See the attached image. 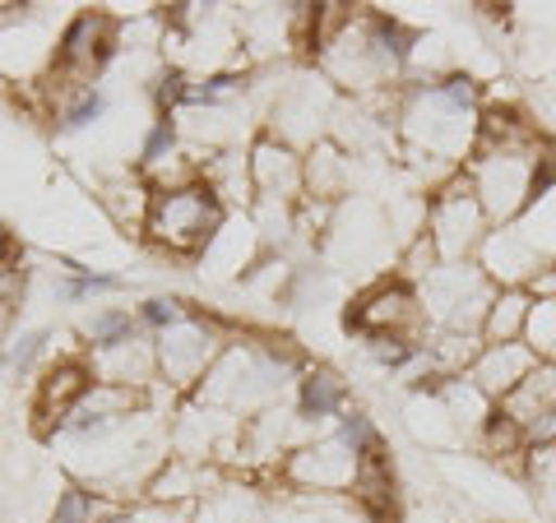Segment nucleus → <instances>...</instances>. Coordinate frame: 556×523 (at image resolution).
I'll use <instances>...</instances> for the list:
<instances>
[{"instance_id":"6","label":"nucleus","mask_w":556,"mask_h":523,"mask_svg":"<svg viewBox=\"0 0 556 523\" xmlns=\"http://www.w3.org/2000/svg\"><path fill=\"white\" fill-rule=\"evenodd\" d=\"M348 329H357L362 339H408L417 343L427 329V316H422V296L408 278H386L357 296L348 306Z\"/></svg>"},{"instance_id":"12","label":"nucleus","mask_w":556,"mask_h":523,"mask_svg":"<svg viewBox=\"0 0 556 523\" xmlns=\"http://www.w3.org/2000/svg\"><path fill=\"white\" fill-rule=\"evenodd\" d=\"M98 385L93 371H89V361H56V366H47V375H42V385H38V426L51 431V426H65V417L75 412L84 404V394H89Z\"/></svg>"},{"instance_id":"5","label":"nucleus","mask_w":556,"mask_h":523,"mask_svg":"<svg viewBox=\"0 0 556 523\" xmlns=\"http://www.w3.org/2000/svg\"><path fill=\"white\" fill-rule=\"evenodd\" d=\"M422 232L431 237V246H437L441 265H464V259H473L482 251V241L492 237L496 228L486 222L482 204L473 195V186H468V177L459 171V177L441 181V190L431 195V204H427V228Z\"/></svg>"},{"instance_id":"1","label":"nucleus","mask_w":556,"mask_h":523,"mask_svg":"<svg viewBox=\"0 0 556 523\" xmlns=\"http://www.w3.org/2000/svg\"><path fill=\"white\" fill-rule=\"evenodd\" d=\"M482 98L468 75H445L441 84H417L399 107V139L413 163H422L441 177H459V167L473 158L478 144Z\"/></svg>"},{"instance_id":"18","label":"nucleus","mask_w":556,"mask_h":523,"mask_svg":"<svg viewBox=\"0 0 556 523\" xmlns=\"http://www.w3.org/2000/svg\"><path fill=\"white\" fill-rule=\"evenodd\" d=\"M302 163H306V190L316 200L348 195V186H353V158H348L339 144H316Z\"/></svg>"},{"instance_id":"24","label":"nucleus","mask_w":556,"mask_h":523,"mask_svg":"<svg viewBox=\"0 0 556 523\" xmlns=\"http://www.w3.org/2000/svg\"><path fill=\"white\" fill-rule=\"evenodd\" d=\"M84 334H89L93 353H98V347H112V343H126V339H135V316H130V310H121V306L98 310V316L84 324Z\"/></svg>"},{"instance_id":"15","label":"nucleus","mask_w":556,"mask_h":523,"mask_svg":"<svg viewBox=\"0 0 556 523\" xmlns=\"http://www.w3.org/2000/svg\"><path fill=\"white\" fill-rule=\"evenodd\" d=\"M269 523H376L357 500H343V496H302L292 492L274 505Z\"/></svg>"},{"instance_id":"14","label":"nucleus","mask_w":556,"mask_h":523,"mask_svg":"<svg viewBox=\"0 0 556 523\" xmlns=\"http://www.w3.org/2000/svg\"><path fill=\"white\" fill-rule=\"evenodd\" d=\"M269 505L260 492L241 482H218L200 505H195V523H269Z\"/></svg>"},{"instance_id":"8","label":"nucleus","mask_w":556,"mask_h":523,"mask_svg":"<svg viewBox=\"0 0 556 523\" xmlns=\"http://www.w3.org/2000/svg\"><path fill=\"white\" fill-rule=\"evenodd\" d=\"M339 102L329 93V84L320 75H298L274 102V139H283L288 149L316 144L325 130H334Z\"/></svg>"},{"instance_id":"17","label":"nucleus","mask_w":556,"mask_h":523,"mask_svg":"<svg viewBox=\"0 0 556 523\" xmlns=\"http://www.w3.org/2000/svg\"><path fill=\"white\" fill-rule=\"evenodd\" d=\"M255 246H260V228H255V222H251V218H228V222L218 228V237L208 241L204 265H208V273H214V278H228V273H237L241 265H251Z\"/></svg>"},{"instance_id":"28","label":"nucleus","mask_w":556,"mask_h":523,"mask_svg":"<svg viewBox=\"0 0 556 523\" xmlns=\"http://www.w3.org/2000/svg\"><path fill=\"white\" fill-rule=\"evenodd\" d=\"M190 316V310L181 302H172V296H153V302H144V310H139V320L153 324V329H172V324H181Z\"/></svg>"},{"instance_id":"29","label":"nucleus","mask_w":556,"mask_h":523,"mask_svg":"<svg viewBox=\"0 0 556 523\" xmlns=\"http://www.w3.org/2000/svg\"><path fill=\"white\" fill-rule=\"evenodd\" d=\"M547 292H556V265H552V269H547V273L533 283V296H547Z\"/></svg>"},{"instance_id":"11","label":"nucleus","mask_w":556,"mask_h":523,"mask_svg":"<svg viewBox=\"0 0 556 523\" xmlns=\"http://www.w3.org/2000/svg\"><path fill=\"white\" fill-rule=\"evenodd\" d=\"M89 371L98 385H126L144 394L153 380H159V347L144 343V339H126V343H112V347H98L89 357Z\"/></svg>"},{"instance_id":"23","label":"nucleus","mask_w":556,"mask_h":523,"mask_svg":"<svg viewBox=\"0 0 556 523\" xmlns=\"http://www.w3.org/2000/svg\"><path fill=\"white\" fill-rule=\"evenodd\" d=\"M525 343L538 353V361H556V292H547V296H538L533 302Z\"/></svg>"},{"instance_id":"10","label":"nucleus","mask_w":556,"mask_h":523,"mask_svg":"<svg viewBox=\"0 0 556 523\" xmlns=\"http://www.w3.org/2000/svg\"><path fill=\"white\" fill-rule=\"evenodd\" d=\"M251 186H255V200L260 204H278V208H292L298 195L306 190V163L292 153L283 139H260L251 149Z\"/></svg>"},{"instance_id":"27","label":"nucleus","mask_w":556,"mask_h":523,"mask_svg":"<svg viewBox=\"0 0 556 523\" xmlns=\"http://www.w3.org/2000/svg\"><path fill=\"white\" fill-rule=\"evenodd\" d=\"M529 482H533V492L543 496V505L556 510V445L533 449L529 455Z\"/></svg>"},{"instance_id":"22","label":"nucleus","mask_w":556,"mask_h":523,"mask_svg":"<svg viewBox=\"0 0 556 523\" xmlns=\"http://www.w3.org/2000/svg\"><path fill=\"white\" fill-rule=\"evenodd\" d=\"M121 510L116 500L89 492V486H70V492L56 496V510H51V523H108Z\"/></svg>"},{"instance_id":"2","label":"nucleus","mask_w":556,"mask_h":523,"mask_svg":"<svg viewBox=\"0 0 556 523\" xmlns=\"http://www.w3.org/2000/svg\"><path fill=\"white\" fill-rule=\"evenodd\" d=\"M543 153L547 144H478L464 163V177L492 228H510L533 208V177Z\"/></svg>"},{"instance_id":"4","label":"nucleus","mask_w":556,"mask_h":523,"mask_svg":"<svg viewBox=\"0 0 556 523\" xmlns=\"http://www.w3.org/2000/svg\"><path fill=\"white\" fill-rule=\"evenodd\" d=\"M223 222H228L223 218V200L214 195V186L200 177L177 190H153L144 232L153 246L167 255H200V251H208V241L218 237Z\"/></svg>"},{"instance_id":"9","label":"nucleus","mask_w":556,"mask_h":523,"mask_svg":"<svg viewBox=\"0 0 556 523\" xmlns=\"http://www.w3.org/2000/svg\"><path fill=\"white\" fill-rule=\"evenodd\" d=\"M218 357H223V347H218V324L214 320L186 316L181 324L163 329V339H159V375L172 390L200 385Z\"/></svg>"},{"instance_id":"19","label":"nucleus","mask_w":556,"mask_h":523,"mask_svg":"<svg viewBox=\"0 0 556 523\" xmlns=\"http://www.w3.org/2000/svg\"><path fill=\"white\" fill-rule=\"evenodd\" d=\"M343 398H348V390H343V380L334 371H320V366H316V371H306L298 380V417H302V422H311V426L339 417Z\"/></svg>"},{"instance_id":"16","label":"nucleus","mask_w":556,"mask_h":523,"mask_svg":"<svg viewBox=\"0 0 556 523\" xmlns=\"http://www.w3.org/2000/svg\"><path fill=\"white\" fill-rule=\"evenodd\" d=\"M533 302H538L533 288H496V302L482 324V343H525Z\"/></svg>"},{"instance_id":"20","label":"nucleus","mask_w":556,"mask_h":523,"mask_svg":"<svg viewBox=\"0 0 556 523\" xmlns=\"http://www.w3.org/2000/svg\"><path fill=\"white\" fill-rule=\"evenodd\" d=\"M204 181L214 186V195L223 204H251V158H241L237 149L218 153V158L204 163Z\"/></svg>"},{"instance_id":"26","label":"nucleus","mask_w":556,"mask_h":523,"mask_svg":"<svg viewBox=\"0 0 556 523\" xmlns=\"http://www.w3.org/2000/svg\"><path fill=\"white\" fill-rule=\"evenodd\" d=\"M190 514L195 510H186V505H163V500H135L130 510L121 505V510L108 519V523H190Z\"/></svg>"},{"instance_id":"7","label":"nucleus","mask_w":556,"mask_h":523,"mask_svg":"<svg viewBox=\"0 0 556 523\" xmlns=\"http://www.w3.org/2000/svg\"><path fill=\"white\" fill-rule=\"evenodd\" d=\"M357 468L362 455L353 445H343L339 435H320L283 459V482L298 486L302 496H353Z\"/></svg>"},{"instance_id":"25","label":"nucleus","mask_w":556,"mask_h":523,"mask_svg":"<svg viewBox=\"0 0 556 523\" xmlns=\"http://www.w3.org/2000/svg\"><path fill=\"white\" fill-rule=\"evenodd\" d=\"M102 112H108V98H102L98 89H84V93L70 98L65 107H56L61 130H89V126H98V120H102Z\"/></svg>"},{"instance_id":"13","label":"nucleus","mask_w":556,"mask_h":523,"mask_svg":"<svg viewBox=\"0 0 556 523\" xmlns=\"http://www.w3.org/2000/svg\"><path fill=\"white\" fill-rule=\"evenodd\" d=\"M533 366H538V353L529 343H486L473 361V371H468V380H473L492 404H501L506 394L519 390V380H525Z\"/></svg>"},{"instance_id":"21","label":"nucleus","mask_w":556,"mask_h":523,"mask_svg":"<svg viewBox=\"0 0 556 523\" xmlns=\"http://www.w3.org/2000/svg\"><path fill=\"white\" fill-rule=\"evenodd\" d=\"M102 204L112 208V218L121 222V228H144V222H149V204H153V190H149V181L121 177L112 186H102Z\"/></svg>"},{"instance_id":"3","label":"nucleus","mask_w":556,"mask_h":523,"mask_svg":"<svg viewBox=\"0 0 556 523\" xmlns=\"http://www.w3.org/2000/svg\"><path fill=\"white\" fill-rule=\"evenodd\" d=\"M417 296H422L427 329L459 334V339H482L486 310L496 302V283L482 273V265L464 259V265H437L417 283Z\"/></svg>"}]
</instances>
